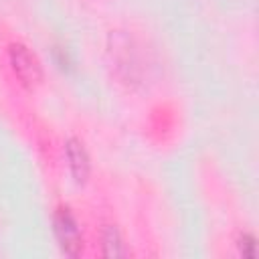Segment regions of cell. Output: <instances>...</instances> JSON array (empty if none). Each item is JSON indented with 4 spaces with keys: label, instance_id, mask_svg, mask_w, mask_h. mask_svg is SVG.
I'll return each instance as SVG.
<instances>
[{
    "label": "cell",
    "instance_id": "obj_1",
    "mask_svg": "<svg viewBox=\"0 0 259 259\" xmlns=\"http://www.w3.org/2000/svg\"><path fill=\"white\" fill-rule=\"evenodd\" d=\"M55 233H57L61 249L67 255L77 257L79 251H81V235H79L77 221L73 219L69 208H59L57 210V214H55Z\"/></svg>",
    "mask_w": 259,
    "mask_h": 259
},
{
    "label": "cell",
    "instance_id": "obj_5",
    "mask_svg": "<svg viewBox=\"0 0 259 259\" xmlns=\"http://www.w3.org/2000/svg\"><path fill=\"white\" fill-rule=\"evenodd\" d=\"M241 251H243V255L253 257V255H255V239L249 237V235H245V237L241 239Z\"/></svg>",
    "mask_w": 259,
    "mask_h": 259
},
{
    "label": "cell",
    "instance_id": "obj_2",
    "mask_svg": "<svg viewBox=\"0 0 259 259\" xmlns=\"http://www.w3.org/2000/svg\"><path fill=\"white\" fill-rule=\"evenodd\" d=\"M10 63H12V71L24 85H34L40 81V65L24 45L10 47Z\"/></svg>",
    "mask_w": 259,
    "mask_h": 259
},
{
    "label": "cell",
    "instance_id": "obj_3",
    "mask_svg": "<svg viewBox=\"0 0 259 259\" xmlns=\"http://www.w3.org/2000/svg\"><path fill=\"white\" fill-rule=\"evenodd\" d=\"M65 150H67V160H69V166H71V172H73L75 180L83 182L89 174V158H87L85 148L77 140H69Z\"/></svg>",
    "mask_w": 259,
    "mask_h": 259
},
{
    "label": "cell",
    "instance_id": "obj_4",
    "mask_svg": "<svg viewBox=\"0 0 259 259\" xmlns=\"http://www.w3.org/2000/svg\"><path fill=\"white\" fill-rule=\"evenodd\" d=\"M105 253L107 255H123V249H121V243H119V237H117V231L115 229H109L105 233Z\"/></svg>",
    "mask_w": 259,
    "mask_h": 259
}]
</instances>
